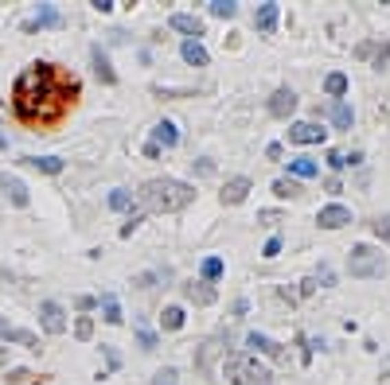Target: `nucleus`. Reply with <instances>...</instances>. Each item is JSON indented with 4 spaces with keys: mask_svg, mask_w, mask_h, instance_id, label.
<instances>
[{
    "mask_svg": "<svg viewBox=\"0 0 390 385\" xmlns=\"http://www.w3.org/2000/svg\"><path fill=\"white\" fill-rule=\"evenodd\" d=\"M74 94H78V82L71 74H62L51 62H36L16 82V113L32 125H47L67 109V101H74Z\"/></svg>",
    "mask_w": 390,
    "mask_h": 385,
    "instance_id": "f257e3e1",
    "label": "nucleus"
},
{
    "mask_svg": "<svg viewBox=\"0 0 390 385\" xmlns=\"http://www.w3.org/2000/svg\"><path fill=\"white\" fill-rule=\"evenodd\" d=\"M195 199V187L183 179H148L145 187H141V203H145V210H157V214H176V210H183V206Z\"/></svg>",
    "mask_w": 390,
    "mask_h": 385,
    "instance_id": "f03ea898",
    "label": "nucleus"
},
{
    "mask_svg": "<svg viewBox=\"0 0 390 385\" xmlns=\"http://www.w3.org/2000/svg\"><path fill=\"white\" fill-rule=\"evenodd\" d=\"M222 370H227L231 385H273V373H269L254 354H231Z\"/></svg>",
    "mask_w": 390,
    "mask_h": 385,
    "instance_id": "7ed1b4c3",
    "label": "nucleus"
},
{
    "mask_svg": "<svg viewBox=\"0 0 390 385\" xmlns=\"http://www.w3.org/2000/svg\"><path fill=\"white\" fill-rule=\"evenodd\" d=\"M347 269H352V277L359 280H375L387 273V257L375 249V245H355L352 253H347Z\"/></svg>",
    "mask_w": 390,
    "mask_h": 385,
    "instance_id": "20e7f679",
    "label": "nucleus"
},
{
    "mask_svg": "<svg viewBox=\"0 0 390 385\" xmlns=\"http://www.w3.org/2000/svg\"><path fill=\"white\" fill-rule=\"evenodd\" d=\"M39 327H43L47 335H62V331H67V315H62V308L55 300L39 303Z\"/></svg>",
    "mask_w": 390,
    "mask_h": 385,
    "instance_id": "39448f33",
    "label": "nucleus"
},
{
    "mask_svg": "<svg viewBox=\"0 0 390 385\" xmlns=\"http://www.w3.org/2000/svg\"><path fill=\"white\" fill-rule=\"evenodd\" d=\"M324 136H328V129H320V125H312V121H297V125H289V140L292 145H324Z\"/></svg>",
    "mask_w": 390,
    "mask_h": 385,
    "instance_id": "423d86ee",
    "label": "nucleus"
},
{
    "mask_svg": "<svg viewBox=\"0 0 390 385\" xmlns=\"http://www.w3.org/2000/svg\"><path fill=\"white\" fill-rule=\"evenodd\" d=\"M292 109H297V94H292L289 86H277L273 97H269V113H273V117H289Z\"/></svg>",
    "mask_w": 390,
    "mask_h": 385,
    "instance_id": "0eeeda50",
    "label": "nucleus"
},
{
    "mask_svg": "<svg viewBox=\"0 0 390 385\" xmlns=\"http://www.w3.org/2000/svg\"><path fill=\"white\" fill-rule=\"evenodd\" d=\"M317 222L324 229H340V226H347V222H352V210H347V206H340V203H332V206H324V210L317 214Z\"/></svg>",
    "mask_w": 390,
    "mask_h": 385,
    "instance_id": "6e6552de",
    "label": "nucleus"
},
{
    "mask_svg": "<svg viewBox=\"0 0 390 385\" xmlns=\"http://www.w3.org/2000/svg\"><path fill=\"white\" fill-rule=\"evenodd\" d=\"M246 195H250V179H246V175H234V179H227L219 199H222V206H238Z\"/></svg>",
    "mask_w": 390,
    "mask_h": 385,
    "instance_id": "1a4fd4ad",
    "label": "nucleus"
},
{
    "mask_svg": "<svg viewBox=\"0 0 390 385\" xmlns=\"http://www.w3.org/2000/svg\"><path fill=\"white\" fill-rule=\"evenodd\" d=\"M183 296L192 303H199V308H207V303H215V284H207V280H192V284H183Z\"/></svg>",
    "mask_w": 390,
    "mask_h": 385,
    "instance_id": "9d476101",
    "label": "nucleus"
},
{
    "mask_svg": "<svg viewBox=\"0 0 390 385\" xmlns=\"http://www.w3.org/2000/svg\"><path fill=\"white\" fill-rule=\"evenodd\" d=\"M0 338L4 343H20V347H32V350H39V338L32 335V331H20V327H12L4 315H0Z\"/></svg>",
    "mask_w": 390,
    "mask_h": 385,
    "instance_id": "9b49d317",
    "label": "nucleus"
},
{
    "mask_svg": "<svg viewBox=\"0 0 390 385\" xmlns=\"http://www.w3.org/2000/svg\"><path fill=\"white\" fill-rule=\"evenodd\" d=\"M168 27H172V32H183L187 39H199V36H203V20H199V16H187V12H176L168 20Z\"/></svg>",
    "mask_w": 390,
    "mask_h": 385,
    "instance_id": "f8f14e48",
    "label": "nucleus"
},
{
    "mask_svg": "<svg viewBox=\"0 0 390 385\" xmlns=\"http://www.w3.org/2000/svg\"><path fill=\"white\" fill-rule=\"evenodd\" d=\"M246 347H254L257 354H269V358H285L281 343H273V338L262 335V331H250V335H246Z\"/></svg>",
    "mask_w": 390,
    "mask_h": 385,
    "instance_id": "ddd939ff",
    "label": "nucleus"
},
{
    "mask_svg": "<svg viewBox=\"0 0 390 385\" xmlns=\"http://www.w3.org/2000/svg\"><path fill=\"white\" fill-rule=\"evenodd\" d=\"M0 187H4V195L12 199V206H27V187H24V179H16V175H0Z\"/></svg>",
    "mask_w": 390,
    "mask_h": 385,
    "instance_id": "4468645a",
    "label": "nucleus"
},
{
    "mask_svg": "<svg viewBox=\"0 0 390 385\" xmlns=\"http://www.w3.org/2000/svg\"><path fill=\"white\" fill-rule=\"evenodd\" d=\"M277 12H281V8L273 4V0H269V4H257V12H254V27L269 36V32L277 27Z\"/></svg>",
    "mask_w": 390,
    "mask_h": 385,
    "instance_id": "2eb2a0df",
    "label": "nucleus"
},
{
    "mask_svg": "<svg viewBox=\"0 0 390 385\" xmlns=\"http://www.w3.org/2000/svg\"><path fill=\"white\" fill-rule=\"evenodd\" d=\"M152 145L157 148H176L180 145V129H176L172 121H160L157 129H152Z\"/></svg>",
    "mask_w": 390,
    "mask_h": 385,
    "instance_id": "dca6fc26",
    "label": "nucleus"
},
{
    "mask_svg": "<svg viewBox=\"0 0 390 385\" xmlns=\"http://www.w3.org/2000/svg\"><path fill=\"white\" fill-rule=\"evenodd\" d=\"M183 62H192V66H207V51H203V43L199 39H183Z\"/></svg>",
    "mask_w": 390,
    "mask_h": 385,
    "instance_id": "f3484780",
    "label": "nucleus"
},
{
    "mask_svg": "<svg viewBox=\"0 0 390 385\" xmlns=\"http://www.w3.org/2000/svg\"><path fill=\"white\" fill-rule=\"evenodd\" d=\"M27 168H36V171H47V175H59L62 171V160L59 156H24Z\"/></svg>",
    "mask_w": 390,
    "mask_h": 385,
    "instance_id": "a211bd4d",
    "label": "nucleus"
},
{
    "mask_svg": "<svg viewBox=\"0 0 390 385\" xmlns=\"http://www.w3.org/2000/svg\"><path fill=\"white\" fill-rule=\"evenodd\" d=\"M98 308H102V319H106V323H122V319H125V315H122V303H117V296H110V292H106V296L98 300Z\"/></svg>",
    "mask_w": 390,
    "mask_h": 385,
    "instance_id": "6ab92c4d",
    "label": "nucleus"
},
{
    "mask_svg": "<svg viewBox=\"0 0 390 385\" xmlns=\"http://www.w3.org/2000/svg\"><path fill=\"white\" fill-rule=\"evenodd\" d=\"M90 55H94V71H98V78H102V82H117V74H113L110 59H106V51H102V47H90Z\"/></svg>",
    "mask_w": 390,
    "mask_h": 385,
    "instance_id": "aec40b11",
    "label": "nucleus"
},
{
    "mask_svg": "<svg viewBox=\"0 0 390 385\" xmlns=\"http://www.w3.org/2000/svg\"><path fill=\"white\" fill-rule=\"evenodd\" d=\"M289 171L297 175V179H312V175L320 171V164L317 160H308V156H301V160H289Z\"/></svg>",
    "mask_w": 390,
    "mask_h": 385,
    "instance_id": "412c9836",
    "label": "nucleus"
},
{
    "mask_svg": "<svg viewBox=\"0 0 390 385\" xmlns=\"http://www.w3.org/2000/svg\"><path fill=\"white\" fill-rule=\"evenodd\" d=\"M352 121H355V109L347 105V101H336V105H332V125H336V129H352Z\"/></svg>",
    "mask_w": 390,
    "mask_h": 385,
    "instance_id": "4be33fe9",
    "label": "nucleus"
},
{
    "mask_svg": "<svg viewBox=\"0 0 390 385\" xmlns=\"http://www.w3.org/2000/svg\"><path fill=\"white\" fill-rule=\"evenodd\" d=\"M324 90H328L332 97H343V94H347V74H340V71H332L328 78H324Z\"/></svg>",
    "mask_w": 390,
    "mask_h": 385,
    "instance_id": "5701e85b",
    "label": "nucleus"
},
{
    "mask_svg": "<svg viewBox=\"0 0 390 385\" xmlns=\"http://www.w3.org/2000/svg\"><path fill=\"white\" fill-rule=\"evenodd\" d=\"M55 24H59V12H55L51 4H43V8H39V16H36V20H32L27 27L36 32V27H55Z\"/></svg>",
    "mask_w": 390,
    "mask_h": 385,
    "instance_id": "b1692460",
    "label": "nucleus"
},
{
    "mask_svg": "<svg viewBox=\"0 0 390 385\" xmlns=\"http://www.w3.org/2000/svg\"><path fill=\"white\" fill-rule=\"evenodd\" d=\"M160 327H164V331H180V327H183V308H164Z\"/></svg>",
    "mask_w": 390,
    "mask_h": 385,
    "instance_id": "393cba45",
    "label": "nucleus"
},
{
    "mask_svg": "<svg viewBox=\"0 0 390 385\" xmlns=\"http://www.w3.org/2000/svg\"><path fill=\"white\" fill-rule=\"evenodd\" d=\"M211 16L231 20V16H238V4H234V0H211Z\"/></svg>",
    "mask_w": 390,
    "mask_h": 385,
    "instance_id": "a878e982",
    "label": "nucleus"
},
{
    "mask_svg": "<svg viewBox=\"0 0 390 385\" xmlns=\"http://www.w3.org/2000/svg\"><path fill=\"white\" fill-rule=\"evenodd\" d=\"M137 343H141V350H157V347H160V338L152 335V331H148L141 319H137Z\"/></svg>",
    "mask_w": 390,
    "mask_h": 385,
    "instance_id": "bb28decb",
    "label": "nucleus"
},
{
    "mask_svg": "<svg viewBox=\"0 0 390 385\" xmlns=\"http://www.w3.org/2000/svg\"><path fill=\"white\" fill-rule=\"evenodd\" d=\"M273 195H277V199H292V195H301V183L297 179H277L273 183Z\"/></svg>",
    "mask_w": 390,
    "mask_h": 385,
    "instance_id": "cd10ccee",
    "label": "nucleus"
},
{
    "mask_svg": "<svg viewBox=\"0 0 390 385\" xmlns=\"http://www.w3.org/2000/svg\"><path fill=\"white\" fill-rule=\"evenodd\" d=\"M222 269H227V265H222V257H207V261H203V280H207V284H211V280H219Z\"/></svg>",
    "mask_w": 390,
    "mask_h": 385,
    "instance_id": "c85d7f7f",
    "label": "nucleus"
},
{
    "mask_svg": "<svg viewBox=\"0 0 390 385\" xmlns=\"http://www.w3.org/2000/svg\"><path fill=\"white\" fill-rule=\"evenodd\" d=\"M110 210H133V195L129 191H110Z\"/></svg>",
    "mask_w": 390,
    "mask_h": 385,
    "instance_id": "c756f323",
    "label": "nucleus"
},
{
    "mask_svg": "<svg viewBox=\"0 0 390 385\" xmlns=\"http://www.w3.org/2000/svg\"><path fill=\"white\" fill-rule=\"evenodd\" d=\"M180 382V373H176V366H164V370L152 373V385H176Z\"/></svg>",
    "mask_w": 390,
    "mask_h": 385,
    "instance_id": "7c9ffc66",
    "label": "nucleus"
},
{
    "mask_svg": "<svg viewBox=\"0 0 390 385\" xmlns=\"http://www.w3.org/2000/svg\"><path fill=\"white\" fill-rule=\"evenodd\" d=\"M90 335H94V319H90V315H82V319L74 323V338H82V343H86Z\"/></svg>",
    "mask_w": 390,
    "mask_h": 385,
    "instance_id": "2f4dec72",
    "label": "nucleus"
},
{
    "mask_svg": "<svg viewBox=\"0 0 390 385\" xmlns=\"http://www.w3.org/2000/svg\"><path fill=\"white\" fill-rule=\"evenodd\" d=\"M141 222H145V214H141V210H133V214H129V222L122 226V238H133V229L141 226Z\"/></svg>",
    "mask_w": 390,
    "mask_h": 385,
    "instance_id": "473e14b6",
    "label": "nucleus"
},
{
    "mask_svg": "<svg viewBox=\"0 0 390 385\" xmlns=\"http://www.w3.org/2000/svg\"><path fill=\"white\" fill-rule=\"evenodd\" d=\"M328 168H336V171H340V168H347V156H343V152H336V148H332V152H328Z\"/></svg>",
    "mask_w": 390,
    "mask_h": 385,
    "instance_id": "72a5a7b5",
    "label": "nucleus"
},
{
    "mask_svg": "<svg viewBox=\"0 0 390 385\" xmlns=\"http://www.w3.org/2000/svg\"><path fill=\"white\" fill-rule=\"evenodd\" d=\"M281 253V238H269L266 245H262V257H277Z\"/></svg>",
    "mask_w": 390,
    "mask_h": 385,
    "instance_id": "f704fd0d",
    "label": "nucleus"
},
{
    "mask_svg": "<svg viewBox=\"0 0 390 385\" xmlns=\"http://www.w3.org/2000/svg\"><path fill=\"white\" fill-rule=\"evenodd\" d=\"M257 222H262V226H273V222H281V214L277 210H257Z\"/></svg>",
    "mask_w": 390,
    "mask_h": 385,
    "instance_id": "c9c22d12",
    "label": "nucleus"
},
{
    "mask_svg": "<svg viewBox=\"0 0 390 385\" xmlns=\"http://www.w3.org/2000/svg\"><path fill=\"white\" fill-rule=\"evenodd\" d=\"M102 354H106V362H110V370H117V366H122V354H117L113 347H102Z\"/></svg>",
    "mask_w": 390,
    "mask_h": 385,
    "instance_id": "e433bc0d",
    "label": "nucleus"
},
{
    "mask_svg": "<svg viewBox=\"0 0 390 385\" xmlns=\"http://www.w3.org/2000/svg\"><path fill=\"white\" fill-rule=\"evenodd\" d=\"M375 234H378V238H382V241L390 245V222H382V218H378V222H375Z\"/></svg>",
    "mask_w": 390,
    "mask_h": 385,
    "instance_id": "4c0bfd02",
    "label": "nucleus"
},
{
    "mask_svg": "<svg viewBox=\"0 0 390 385\" xmlns=\"http://www.w3.org/2000/svg\"><path fill=\"white\" fill-rule=\"evenodd\" d=\"M195 164V160H192ZM195 171H199V175H211V171H215V164H211V160H199V164H195Z\"/></svg>",
    "mask_w": 390,
    "mask_h": 385,
    "instance_id": "58836bf2",
    "label": "nucleus"
},
{
    "mask_svg": "<svg viewBox=\"0 0 390 385\" xmlns=\"http://www.w3.org/2000/svg\"><path fill=\"white\" fill-rule=\"evenodd\" d=\"M74 303H78L82 312H90V308H98V300H94V296H78V300H74Z\"/></svg>",
    "mask_w": 390,
    "mask_h": 385,
    "instance_id": "ea45409f",
    "label": "nucleus"
},
{
    "mask_svg": "<svg viewBox=\"0 0 390 385\" xmlns=\"http://www.w3.org/2000/svg\"><path fill=\"white\" fill-rule=\"evenodd\" d=\"M246 308H250L246 300H234V303H231V315H246Z\"/></svg>",
    "mask_w": 390,
    "mask_h": 385,
    "instance_id": "a19ab883",
    "label": "nucleus"
},
{
    "mask_svg": "<svg viewBox=\"0 0 390 385\" xmlns=\"http://www.w3.org/2000/svg\"><path fill=\"white\" fill-rule=\"evenodd\" d=\"M4 148H8V140H4V133H0V152H4Z\"/></svg>",
    "mask_w": 390,
    "mask_h": 385,
    "instance_id": "79ce46f5",
    "label": "nucleus"
},
{
    "mask_svg": "<svg viewBox=\"0 0 390 385\" xmlns=\"http://www.w3.org/2000/svg\"><path fill=\"white\" fill-rule=\"evenodd\" d=\"M0 362H4V347H0Z\"/></svg>",
    "mask_w": 390,
    "mask_h": 385,
    "instance_id": "37998d69",
    "label": "nucleus"
}]
</instances>
